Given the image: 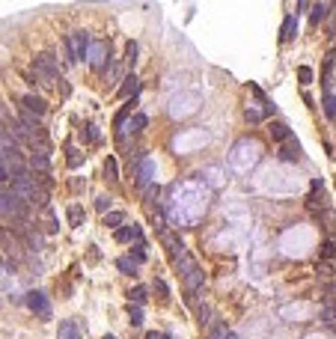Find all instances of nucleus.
<instances>
[{
    "label": "nucleus",
    "mask_w": 336,
    "mask_h": 339,
    "mask_svg": "<svg viewBox=\"0 0 336 339\" xmlns=\"http://www.w3.org/2000/svg\"><path fill=\"white\" fill-rule=\"evenodd\" d=\"M128 321H131V324H134V327H140V324H143V309H140V304H128Z\"/></svg>",
    "instance_id": "nucleus-21"
},
{
    "label": "nucleus",
    "mask_w": 336,
    "mask_h": 339,
    "mask_svg": "<svg viewBox=\"0 0 336 339\" xmlns=\"http://www.w3.org/2000/svg\"><path fill=\"white\" fill-rule=\"evenodd\" d=\"M146 122H149V119H146L143 113H134V116H131V122H128V128L137 134V131H143V128H146Z\"/></svg>",
    "instance_id": "nucleus-23"
},
{
    "label": "nucleus",
    "mask_w": 336,
    "mask_h": 339,
    "mask_svg": "<svg viewBox=\"0 0 336 339\" xmlns=\"http://www.w3.org/2000/svg\"><path fill=\"white\" fill-rule=\"evenodd\" d=\"M321 315H324V321H333V318H336V309H333L330 304H327L324 309H321Z\"/></svg>",
    "instance_id": "nucleus-35"
},
{
    "label": "nucleus",
    "mask_w": 336,
    "mask_h": 339,
    "mask_svg": "<svg viewBox=\"0 0 336 339\" xmlns=\"http://www.w3.org/2000/svg\"><path fill=\"white\" fill-rule=\"evenodd\" d=\"M155 289H158L161 298H167V283H164V280H155Z\"/></svg>",
    "instance_id": "nucleus-37"
},
{
    "label": "nucleus",
    "mask_w": 336,
    "mask_h": 339,
    "mask_svg": "<svg viewBox=\"0 0 336 339\" xmlns=\"http://www.w3.org/2000/svg\"><path fill=\"white\" fill-rule=\"evenodd\" d=\"M161 241L167 244V253H170V259L173 262H179L182 256H188V247H185V241L179 235H173V232H161Z\"/></svg>",
    "instance_id": "nucleus-5"
},
{
    "label": "nucleus",
    "mask_w": 336,
    "mask_h": 339,
    "mask_svg": "<svg viewBox=\"0 0 336 339\" xmlns=\"http://www.w3.org/2000/svg\"><path fill=\"white\" fill-rule=\"evenodd\" d=\"M24 304L30 306L33 312H39L42 318H48V315H51V306H48V298H45V292H39V289H33V292H27Z\"/></svg>",
    "instance_id": "nucleus-6"
},
{
    "label": "nucleus",
    "mask_w": 336,
    "mask_h": 339,
    "mask_svg": "<svg viewBox=\"0 0 336 339\" xmlns=\"http://www.w3.org/2000/svg\"><path fill=\"white\" fill-rule=\"evenodd\" d=\"M21 107L24 110H30V113H36V116H42L48 107H45V99H39V96H21Z\"/></svg>",
    "instance_id": "nucleus-9"
},
{
    "label": "nucleus",
    "mask_w": 336,
    "mask_h": 339,
    "mask_svg": "<svg viewBox=\"0 0 336 339\" xmlns=\"http://www.w3.org/2000/svg\"><path fill=\"white\" fill-rule=\"evenodd\" d=\"M33 68H36V74L45 80V83H51L54 77H57V57L51 54V51H45V54H39L33 60Z\"/></svg>",
    "instance_id": "nucleus-3"
},
{
    "label": "nucleus",
    "mask_w": 336,
    "mask_h": 339,
    "mask_svg": "<svg viewBox=\"0 0 336 339\" xmlns=\"http://www.w3.org/2000/svg\"><path fill=\"white\" fill-rule=\"evenodd\" d=\"M298 158H301V143H295V140L283 143V149H280V161H298Z\"/></svg>",
    "instance_id": "nucleus-11"
},
{
    "label": "nucleus",
    "mask_w": 336,
    "mask_h": 339,
    "mask_svg": "<svg viewBox=\"0 0 336 339\" xmlns=\"http://www.w3.org/2000/svg\"><path fill=\"white\" fill-rule=\"evenodd\" d=\"M122 220H125V214H122V211H107V214H104V223H107L110 229H119V223H122Z\"/></svg>",
    "instance_id": "nucleus-17"
},
{
    "label": "nucleus",
    "mask_w": 336,
    "mask_h": 339,
    "mask_svg": "<svg viewBox=\"0 0 336 339\" xmlns=\"http://www.w3.org/2000/svg\"><path fill=\"white\" fill-rule=\"evenodd\" d=\"M80 137L87 140V143H99V137H101V131H99V125H87L83 131H80Z\"/></svg>",
    "instance_id": "nucleus-22"
},
{
    "label": "nucleus",
    "mask_w": 336,
    "mask_h": 339,
    "mask_svg": "<svg viewBox=\"0 0 336 339\" xmlns=\"http://www.w3.org/2000/svg\"><path fill=\"white\" fill-rule=\"evenodd\" d=\"M244 116H247V122H259V119H262V113H259V110H250V107H247Z\"/></svg>",
    "instance_id": "nucleus-36"
},
{
    "label": "nucleus",
    "mask_w": 336,
    "mask_h": 339,
    "mask_svg": "<svg viewBox=\"0 0 336 339\" xmlns=\"http://www.w3.org/2000/svg\"><path fill=\"white\" fill-rule=\"evenodd\" d=\"M324 113H327L330 119H336V96H330V93L324 96Z\"/></svg>",
    "instance_id": "nucleus-27"
},
{
    "label": "nucleus",
    "mask_w": 336,
    "mask_h": 339,
    "mask_svg": "<svg viewBox=\"0 0 336 339\" xmlns=\"http://www.w3.org/2000/svg\"><path fill=\"white\" fill-rule=\"evenodd\" d=\"M176 265H179V274H182V280H185V289H188V292H200L202 283H205V274L200 271L197 259L188 253V256H182Z\"/></svg>",
    "instance_id": "nucleus-1"
},
{
    "label": "nucleus",
    "mask_w": 336,
    "mask_h": 339,
    "mask_svg": "<svg viewBox=\"0 0 336 339\" xmlns=\"http://www.w3.org/2000/svg\"><path fill=\"white\" fill-rule=\"evenodd\" d=\"M66 161H68V167H80V161H83V158H80V155H77V149H74V146H66Z\"/></svg>",
    "instance_id": "nucleus-25"
},
{
    "label": "nucleus",
    "mask_w": 336,
    "mask_h": 339,
    "mask_svg": "<svg viewBox=\"0 0 336 339\" xmlns=\"http://www.w3.org/2000/svg\"><path fill=\"white\" fill-rule=\"evenodd\" d=\"M283 42H292V39H295V36H298V18H295V15H286V18H283Z\"/></svg>",
    "instance_id": "nucleus-13"
},
{
    "label": "nucleus",
    "mask_w": 336,
    "mask_h": 339,
    "mask_svg": "<svg viewBox=\"0 0 336 339\" xmlns=\"http://www.w3.org/2000/svg\"><path fill=\"white\" fill-rule=\"evenodd\" d=\"M318 277H324V280H330V277H333V268H330L327 262H321V265H318Z\"/></svg>",
    "instance_id": "nucleus-33"
},
{
    "label": "nucleus",
    "mask_w": 336,
    "mask_h": 339,
    "mask_svg": "<svg viewBox=\"0 0 336 339\" xmlns=\"http://www.w3.org/2000/svg\"><path fill=\"white\" fill-rule=\"evenodd\" d=\"M128 301H134V304H146V289H143V286L131 289V292H128Z\"/></svg>",
    "instance_id": "nucleus-26"
},
{
    "label": "nucleus",
    "mask_w": 336,
    "mask_h": 339,
    "mask_svg": "<svg viewBox=\"0 0 336 339\" xmlns=\"http://www.w3.org/2000/svg\"><path fill=\"white\" fill-rule=\"evenodd\" d=\"M68 223H71V226H80V220H83V208H80V205H68Z\"/></svg>",
    "instance_id": "nucleus-19"
},
{
    "label": "nucleus",
    "mask_w": 336,
    "mask_h": 339,
    "mask_svg": "<svg viewBox=\"0 0 336 339\" xmlns=\"http://www.w3.org/2000/svg\"><path fill=\"white\" fill-rule=\"evenodd\" d=\"M104 339H116V336H110V333H107V336H104Z\"/></svg>",
    "instance_id": "nucleus-39"
},
{
    "label": "nucleus",
    "mask_w": 336,
    "mask_h": 339,
    "mask_svg": "<svg viewBox=\"0 0 336 339\" xmlns=\"http://www.w3.org/2000/svg\"><path fill=\"white\" fill-rule=\"evenodd\" d=\"M137 90H140L137 74H134V71H131V74H125V77H122V87H119V96H122V99H128V96L137 99Z\"/></svg>",
    "instance_id": "nucleus-7"
},
{
    "label": "nucleus",
    "mask_w": 336,
    "mask_h": 339,
    "mask_svg": "<svg viewBox=\"0 0 336 339\" xmlns=\"http://www.w3.org/2000/svg\"><path fill=\"white\" fill-rule=\"evenodd\" d=\"M104 173H107V179H119V176H116V161H113V158H107V164H104Z\"/></svg>",
    "instance_id": "nucleus-32"
},
{
    "label": "nucleus",
    "mask_w": 336,
    "mask_h": 339,
    "mask_svg": "<svg viewBox=\"0 0 336 339\" xmlns=\"http://www.w3.org/2000/svg\"><path fill=\"white\" fill-rule=\"evenodd\" d=\"M45 220H48V232H57V214L51 205H45Z\"/></svg>",
    "instance_id": "nucleus-28"
},
{
    "label": "nucleus",
    "mask_w": 336,
    "mask_h": 339,
    "mask_svg": "<svg viewBox=\"0 0 336 339\" xmlns=\"http://www.w3.org/2000/svg\"><path fill=\"white\" fill-rule=\"evenodd\" d=\"M125 63H128V68H134V63H137V42H128V45H125Z\"/></svg>",
    "instance_id": "nucleus-24"
},
{
    "label": "nucleus",
    "mask_w": 336,
    "mask_h": 339,
    "mask_svg": "<svg viewBox=\"0 0 336 339\" xmlns=\"http://www.w3.org/2000/svg\"><path fill=\"white\" fill-rule=\"evenodd\" d=\"M30 164H33V173L39 170V173L45 176V173L51 170V158H48V155H39V152H33V155H30Z\"/></svg>",
    "instance_id": "nucleus-14"
},
{
    "label": "nucleus",
    "mask_w": 336,
    "mask_h": 339,
    "mask_svg": "<svg viewBox=\"0 0 336 339\" xmlns=\"http://www.w3.org/2000/svg\"><path fill=\"white\" fill-rule=\"evenodd\" d=\"M298 77H301V83H309V80H312V68L301 66V68H298Z\"/></svg>",
    "instance_id": "nucleus-31"
},
{
    "label": "nucleus",
    "mask_w": 336,
    "mask_h": 339,
    "mask_svg": "<svg viewBox=\"0 0 336 339\" xmlns=\"http://www.w3.org/2000/svg\"><path fill=\"white\" fill-rule=\"evenodd\" d=\"M104 60H107V48H104L101 42H96V45L90 48V66L101 71V68H104Z\"/></svg>",
    "instance_id": "nucleus-8"
},
{
    "label": "nucleus",
    "mask_w": 336,
    "mask_h": 339,
    "mask_svg": "<svg viewBox=\"0 0 336 339\" xmlns=\"http://www.w3.org/2000/svg\"><path fill=\"white\" fill-rule=\"evenodd\" d=\"M96 208H99V211H104V214H107V211H110V197H107V194H101L99 200H96Z\"/></svg>",
    "instance_id": "nucleus-30"
},
{
    "label": "nucleus",
    "mask_w": 336,
    "mask_h": 339,
    "mask_svg": "<svg viewBox=\"0 0 336 339\" xmlns=\"http://www.w3.org/2000/svg\"><path fill=\"white\" fill-rule=\"evenodd\" d=\"M321 18H324V3H315V6H312V15H309V21H312V24H318Z\"/></svg>",
    "instance_id": "nucleus-29"
},
{
    "label": "nucleus",
    "mask_w": 336,
    "mask_h": 339,
    "mask_svg": "<svg viewBox=\"0 0 336 339\" xmlns=\"http://www.w3.org/2000/svg\"><path fill=\"white\" fill-rule=\"evenodd\" d=\"M336 253V244L333 241H324V244H321V256H333Z\"/></svg>",
    "instance_id": "nucleus-34"
},
{
    "label": "nucleus",
    "mask_w": 336,
    "mask_h": 339,
    "mask_svg": "<svg viewBox=\"0 0 336 339\" xmlns=\"http://www.w3.org/2000/svg\"><path fill=\"white\" fill-rule=\"evenodd\" d=\"M208 339H235V333H232V330H229L226 324H217V327H211Z\"/></svg>",
    "instance_id": "nucleus-16"
},
{
    "label": "nucleus",
    "mask_w": 336,
    "mask_h": 339,
    "mask_svg": "<svg viewBox=\"0 0 336 339\" xmlns=\"http://www.w3.org/2000/svg\"><path fill=\"white\" fill-rule=\"evenodd\" d=\"M134 102H137V99H131V102L125 104V107H122L116 116H113V125H116V128H122V125H125V119H128V113H131V104H134Z\"/></svg>",
    "instance_id": "nucleus-20"
},
{
    "label": "nucleus",
    "mask_w": 336,
    "mask_h": 339,
    "mask_svg": "<svg viewBox=\"0 0 336 339\" xmlns=\"http://www.w3.org/2000/svg\"><path fill=\"white\" fill-rule=\"evenodd\" d=\"M27 247H30L33 253L42 250V232H39V229H30V232H27Z\"/></svg>",
    "instance_id": "nucleus-18"
},
{
    "label": "nucleus",
    "mask_w": 336,
    "mask_h": 339,
    "mask_svg": "<svg viewBox=\"0 0 336 339\" xmlns=\"http://www.w3.org/2000/svg\"><path fill=\"white\" fill-rule=\"evenodd\" d=\"M146 339H170V336H164V333H155V330H152V333H149Z\"/></svg>",
    "instance_id": "nucleus-38"
},
{
    "label": "nucleus",
    "mask_w": 336,
    "mask_h": 339,
    "mask_svg": "<svg viewBox=\"0 0 336 339\" xmlns=\"http://www.w3.org/2000/svg\"><path fill=\"white\" fill-rule=\"evenodd\" d=\"M57 339H80V330H77V324L66 318V321H60V330H57Z\"/></svg>",
    "instance_id": "nucleus-12"
},
{
    "label": "nucleus",
    "mask_w": 336,
    "mask_h": 339,
    "mask_svg": "<svg viewBox=\"0 0 336 339\" xmlns=\"http://www.w3.org/2000/svg\"><path fill=\"white\" fill-rule=\"evenodd\" d=\"M268 131H271V137H274L277 143H289V140H292V128H289L286 122H271Z\"/></svg>",
    "instance_id": "nucleus-10"
},
{
    "label": "nucleus",
    "mask_w": 336,
    "mask_h": 339,
    "mask_svg": "<svg viewBox=\"0 0 336 339\" xmlns=\"http://www.w3.org/2000/svg\"><path fill=\"white\" fill-rule=\"evenodd\" d=\"M87 48H90V33H87V30H74V33L66 36L68 63H77L80 57H87Z\"/></svg>",
    "instance_id": "nucleus-2"
},
{
    "label": "nucleus",
    "mask_w": 336,
    "mask_h": 339,
    "mask_svg": "<svg viewBox=\"0 0 336 339\" xmlns=\"http://www.w3.org/2000/svg\"><path fill=\"white\" fill-rule=\"evenodd\" d=\"M152 179H155V161L140 155V161H137V188H149Z\"/></svg>",
    "instance_id": "nucleus-4"
},
{
    "label": "nucleus",
    "mask_w": 336,
    "mask_h": 339,
    "mask_svg": "<svg viewBox=\"0 0 336 339\" xmlns=\"http://www.w3.org/2000/svg\"><path fill=\"white\" fill-rule=\"evenodd\" d=\"M116 268L122 274H128V277H134L137 274V262L134 259H128V256H122V259H116Z\"/></svg>",
    "instance_id": "nucleus-15"
}]
</instances>
